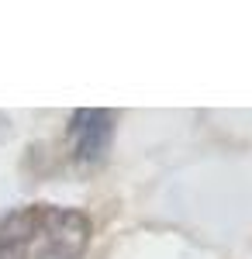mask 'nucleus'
I'll return each instance as SVG.
<instances>
[{
    "label": "nucleus",
    "mask_w": 252,
    "mask_h": 259,
    "mask_svg": "<svg viewBox=\"0 0 252 259\" xmlns=\"http://www.w3.org/2000/svg\"><path fill=\"white\" fill-rule=\"evenodd\" d=\"M114 128L117 118L107 107H79L69 118V145H73V159L79 166H100L107 159L111 145H114Z\"/></svg>",
    "instance_id": "f257e3e1"
},
{
    "label": "nucleus",
    "mask_w": 252,
    "mask_h": 259,
    "mask_svg": "<svg viewBox=\"0 0 252 259\" xmlns=\"http://www.w3.org/2000/svg\"><path fill=\"white\" fill-rule=\"evenodd\" d=\"M41 232L49 239V252L62 259H79L94 239V221L76 207H49L41 214Z\"/></svg>",
    "instance_id": "f03ea898"
},
{
    "label": "nucleus",
    "mask_w": 252,
    "mask_h": 259,
    "mask_svg": "<svg viewBox=\"0 0 252 259\" xmlns=\"http://www.w3.org/2000/svg\"><path fill=\"white\" fill-rule=\"evenodd\" d=\"M41 214H45V204L14 207L7 218L0 221V242H11V245H28V242L41 232Z\"/></svg>",
    "instance_id": "7ed1b4c3"
},
{
    "label": "nucleus",
    "mask_w": 252,
    "mask_h": 259,
    "mask_svg": "<svg viewBox=\"0 0 252 259\" xmlns=\"http://www.w3.org/2000/svg\"><path fill=\"white\" fill-rule=\"evenodd\" d=\"M0 259H28V245H11V242H0Z\"/></svg>",
    "instance_id": "20e7f679"
},
{
    "label": "nucleus",
    "mask_w": 252,
    "mask_h": 259,
    "mask_svg": "<svg viewBox=\"0 0 252 259\" xmlns=\"http://www.w3.org/2000/svg\"><path fill=\"white\" fill-rule=\"evenodd\" d=\"M7 135H11V118H7V114H0V142L7 139Z\"/></svg>",
    "instance_id": "39448f33"
},
{
    "label": "nucleus",
    "mask_w": 252,
    "mask_h": 259,
    "mask_svg": "<svg viewBox=\"0 0 252 259\" xmlns=\"http://www.w3.org/2000/svg\"><path fill=\"white\" fill-rule=\"evenodd\" d=\"M41 259H62V256H56V252H45V256H41Z\"/></svg>",
    "instance_id": "423d86ee"
}]
</instances>
